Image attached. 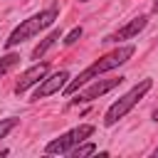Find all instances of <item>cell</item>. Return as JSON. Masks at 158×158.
I'll return each mask as SVG.
<instances>
[{"label":"cell","instance_id":"obj_1","mask_svg":"<svg viewBox=\"0 0 158 158\" xmlns=\"http://www.w3.org/2000/svg\"><path fill=\"white\" fill-rule=\"evenodd\" d=\"M133 52H136V47H133V44L116 47L114 52L104 54L101 59H96L94 64H89L84 72H79V77H77V79H69V81H67V86L62 89V94H64V96H72L74 91H79L84 84H89L91 79H96L99 74H104V72H111V69H116V67L126 64V62L133 57Z\"/></svg>","mask_w":158,"mask_h":158},{"label":"cell","instance_id":"obj_2","mask_svg":"<svg viewBox=\"0 0 158 158\" xmlns=\"http://www.w3.org/2000/svg\"><path fill=\"white\" fill-rule=\"evenodd\" d=\"M57 17H59V10H57V7H47V10L37 12V15H32V17L22 20V22L10 32V37L5 40V47H7V49H12V47H17V44L27 42L30 37L40 35L44 27L54 25V20H57Z\"/></svg>","mask_w":158,"mask_h":158},{"label":"cell","instance_id":"obj_3","mask_svg":"<svg viewBox=\"0 0 158 158\" xmlns=\"http://www.w3.org/2000/svg\"><path fill=\"white\" fill-rule=\"evenodd\" d=\"M153 86V79H143V81H138L133 89H128L118 101H114L109 109H106V114H104V126H114L118 118H123L146 94H148V89Z\"/></svg>","mask_w":158,"mask_h":158},{"label":"cell","instance_id":"obj_4","mask_svg":"<svg viewBox=\"0 0 158 158\" xmlns=\"http://www.w3.org/2000/svg\"><path fill=\"white\" fill-rule=\"evenodd\" d=\"M94 136V126L91 123H79V126H74L72 131H67V133H62L59 138H54V141H49L47 143V148H44V153H49V156H62V153H69L74 146H79V143H84L86 138H91Z\"/></svg>","mask_w":158,"mask_h":158},{"label":"cell","instance_id":"obj_5","mask_svg":"<svg viewBox=\"0 0 158 158\" xmlns=\"http://www.w3.org/2000/svg\"><path fill=\"white\" fill-rule=\"evenodd\" d=\"M123 81V77H111V79H99V81H94V84H89L84 91H74L72 96V104L77 106V104H89V101H94V99H99V96H104L106 91H111V89H116L118 84Z\"/></svg>","mask_w":158,"mask_h":158},{"label":"cell","instance_id":"obj_6","mask_svg":"<svg viewBox=\"0 0 158 158\" xmlns=\"http://www.w3.org/2000/svg\"><path fill=\"white\" fill-rule=\"evenodd\" d=\"M67 81H69V72H64V69L54 72L52 77H44L42 84L37 86V91L32 94V101H40V99H44V96H52V94L62 91V89L67 86Z\"/></svg>","mask_w":158,"mask_h":158},{"label":"cell","instance_id":"obj_7","mask_svg":"<svg viewBox=\"0 0 158 158\" xmlns=\"http://www.w3.org/2000/svg\"><path fill=\"white\" fill-rule=\"evenodd\" d=\"M146 25H148V17H146V15H138V17H133L131 22H126L121 30H116L114 35H106L101 42H104V44H109V42H123V40H133V37H138V32H141Z\"/></svg>","mask_w":158,"mask_h":158},{"label":"cell","instance_id":"obj_8","mask_svg":"<svg viewBox=\"0 0 158 158\" xmlns=\"http://www.w3.org/2000/svg\"><path fill=\"white\" fill-rule=\"evenodd\" d=\"M47 72H49V64L47 62H40V64H32L20 79H17V84H15V94H25L30 86H35V84H40L44 77H47Z\"/></svg>","mask_w":158,"mask_h":158},{"label":"cell","instance_id":"obj_9","mask_svg":"<svg viewBox=\"0 0 158 158\" xmlns=\"http://www.w3.org/2000/svg\"><path fill=\"white\" fill-rule=\"evenodd\" d=\"M57 40H62V30H59V27H57V30H52V32H49V35H47V37H44L35 49H32V59H40V57H42V54H44V52H47Z\"/></svg>","mask_w":158,"mask_h":158},{"label":"cell","instance_id":"obj_10","mask_svg":"<svg viewBox=\"0 0 158 158\" xmlns=\"http://www.w3.org/2000/svg\"><path fill=\"white\" fill-rule=\"evenodd\" d=\"M20 64V54H5V57H0V77H5L12 67H17Z\"/></svg>","mask_w":158,"mask_h":158},{"label":"cell","instance_id":"obj_11","mask_svg":"<svg viewBox=\"0 0 158 158\" xmlns=\"http://www.w3.org/2000/svg\"><path fill=\"white\" fill-rule=\"evenodd\" d=\"M91 153H96V146L94 143H79V146H74L69 151L72 158H84V156H91Z\"/></svg>","mask_w":158,"mask_h":158},{"label":"cell","instance_id":"obj_12","mask_svg":"<svg viewBox=\"0 0 158 158\" xmlns=\"http://www.w3.org/2000/svg\"><path fill=\"white\" fill-rule=\"evenodd\" d=\"M17 123H20V118H15V116L2 118V121H0V138H5V136H7V133H10V131L17 126Z\"/></svg>","mask_w":158,"mask_h":158},{"label":"cell","instance_id":"obj_13","mask_svg":"<svg viewBox=\"0 0 158 158\" xmlns=\"http://www.w3.org/2000/svg\"><path fill=\"white\" fill-rule=\"evenodd\" d=\"M81 35H84V30H81V27H74V30H72V32H69V35H67V37H64L62 42H64V44L69 47V44H74V42H77V40L81 37Z\"/></svg>","mask_w":158,"mask_h":158},{"label":"cell","instance_id":"obj_14","mask_svg":"<svg viewBox=\"0 0 158 158\" xmlns=\"http://www.w3.org/2000/svg\"><path fill=\"white\" fill-rule=\"evenodd\" d=\"M153 12H158V0H153Z\"/></svg>","mask_w":158,"mask_h":158},{"label":"cell","instance_id":"obj_15","mask_svg":"<svg viewBox=\"0 0 158 158\" xmlns=\"http://www.w3.org/2000/svg\"><path fill=\"white\" fill-rule=\"evenodd\" d=\"M153 121H158V109H156V111H153Z\"/></svg>","mask_w":158,"mask_h":158},{"label":"cell","instance_id":"obj_16","mask_svg":"<svg viewBox=\"0 0 158 158\" xmlns=\"http://www.w3.org/2000/svg\"><path fill=\"white\" fill-rule=\"evenodd\" d=\"M81 2H86V0H81Z\"/></svg>","mask_w":158,"mask_h":158}]
</instances>
